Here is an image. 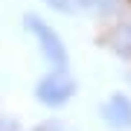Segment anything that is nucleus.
<instances>
[{"instance_id": "1", "label": "nucleus", "mask_w": 131, "mask_h": 131, "mask_svg": "<svg viewBox=\"0 0 131 131\" xmlns=\"http://www.w3.org/2000/svg\"><path fill=\"white\" fill-rule=\"evenodd\" d=\"M24 24H26V29L35 35V41H38V47H41V52H44V58L50 61L56 70H67V64H70V56H67V47H64V41L52 32V29L44 24L38 15H26L24 18Z\"/></svg>"}, {"instance_id": "2", "label": "nucleus", "mask_w": 131, "mask_h": 131, "mask_svg": "<svg viewBox=\"0 0 131 131\" xmlns=\"http://www.w3.org/2000/svg\"><path fill=\"white\" fill-rule=\"evenodd\" d=\"M73 93H76V82L64 70H52L50 76H44V79L38 82V88H35V96L41 99L44 105H52V108L70 102Z\"/></svg>"}, {"instance_id": "3", "label": "nucleus", "mask_w": 131, "mask_h": 131, "mask_svg": "<svg viewBox=\"0 0 131 131\" xmlns=\"http://www.w3.org/2000/svg\"><path fill=\"white\" fill-rule=\"evenodd\" d=\"M102 119L117 131H128L131 128V99L125 93H114L102 105Z\"/></svg>"}, {"instance_id": "4", "label": "nucleus", "mask_w": 131, "mask_h": 131, "mask_svg": "<svg viewBox=\"0 0 131 131\" xmlns=\"http://www.w3.org/2000/svg\"><path fill=\"white\" fill-rule=\"evenodd\" d=\"M47 3L52 6V9H58V12H64V15H70V12H76V6H73V0H47Z\"/></svg>"}]
</instances>
